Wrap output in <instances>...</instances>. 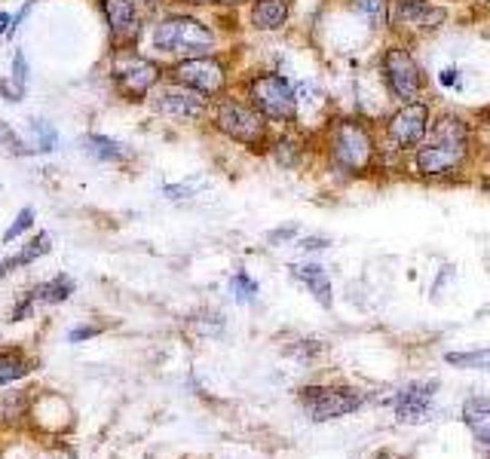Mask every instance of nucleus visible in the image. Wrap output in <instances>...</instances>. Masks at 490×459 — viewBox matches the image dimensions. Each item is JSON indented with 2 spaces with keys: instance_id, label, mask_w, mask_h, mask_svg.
<instances>
[{
  "instance_id": "obj_32",
  "label": "nucleus",
  "mask_w": 490,
  "mask_h": 459,
  "mask_svg": "<svg viewBox=\"0 0 490 459\" xmlns=\"http://www.w3.org/2000/svg\"><path fill=\"white\" fill-rule=\"evenodd\" d=\"M101 331V328L99 325H92V328H74V331H71L68 334V340L71 343H80V340H90V337H95V334H99Z\"/></svg>"
},
{
  "instance_id": "obj_26",
  "label": "nucleus",
  "mask_w": 490,
  "mask_h": 459,
  "mask_svg": "<svg viewBox=\"0 0 490 459\" xmlns=\"http://www.w3.org/2000/svg\"><path fill=\"white\" fill-rule=\"evenodd\" d=\"M445 19H447V13H445V10H438V6H436V10H432L429 4L420 6V10H417V13L411 15L414 25H420L423 31H436V28H441V22H445Z\"/></svg>"
},
{
  "instance_id": "obj_30",
  "label": "nucleus",
  "mask_w": 490,
  "mask_h": 459,
  "mask_svg": "<svg viewBox=\"0 0 490 459\" xmlns=\"http://www.w3.org/2000/svg\"><path fill=\"white\" fill-rule=\"evenodd\" d=\"M13 80L22 86V90H28V62L22 50H15V55H13Z\"/></svg>"
},
{
  "instance_id": "obj_25",
  "label": "nucleus",
  "mask_w": 490,
  "mask_h": 459,
  "mask_svg": "<svg viewBox=\"0 0 490 459\" xmlns=\"http://www.w3.org/2000/svg\"><path fill=\"white\" fill-rule=\"evenodd\" d=\"M28 129L37 135V150H40V153L53 150L55 144H59V132H55V129H53L50 123H43V120H31Z\"/></svg>"
},
{
  "instance_id": "obj_36",
  "label": "nucleus",
  "mask_w": 490,
  "mask_h": 459,
  "mask_svg": "<svg viewBox=\"0 0 490 459\" xmlns=\"http://www.w3.org/2000/svg\"><path fill=\"white\" fill-rule=\"evenodd\" d=\"M144 4H150V6H157V4H163V0H144Z\"/></svg>"
},
{
  "instance_id": "obj_15",
  "label": "nucleus",
  "mask_w": 490,
  "mask_h": 459,
  "mask_svg": "<svg viewBox=\"0 0 490 459\" xmlns=\"http://www.w3.org/2000/svg\"><path fill=\"white\" fill-rule=\"evenodd\" d=\"M294 279H301L303 285L310 288V294L316 297L322 306H331V282H328L325 270L319 267V263H297V267H292Z\"/></svg>"
},
{
  "instance_id": "obj_37",
  "label": "nucleus",
  "mask_w": 490,
  "mask_h": 459,
  "mask_svg": "<svg viewBox=\"0 0 490 459\" xmlns=\"http://www.w3.org/2000/svg\"><path fill=\"white\" fill-rule=\"evenodd\" d=\"M0 276H4V273H0Z\"/></svg>"
},
{
  "instance_id": "obj_4",
  "label": "nucleus",
  "mask_w": 490,
  "mask_h": 459,
  "mask_svg": "<svg viewBox=\"0 0 490 459\" xmlns=\"http://www.w3.org/2000/svg\"><path fill=\"white\" fill-rule=\"evenodd\" d=\"M248 104L267 117L270 123H294L297 117V95L294 86L279 74H258L245 83Z\"/></svg>"
},
{
  "instance_id": "obj_35",
  "label": "nucleus",
  "mask_w": 490,
  "mask_h": 459,
  "mask_svg": "<svg viewBox=\"0 0 490 459\" xmlns=\"http://www.w3.org/2000/svg\"><path fill=\"white\" fill-rule=\"evenodd\" d=\"M374 459H399V456H392V454H377Z\"/></svg>"
},
{
  "instance_id": "obj_18",
  "label": "nucleus",
  "mask_w": 490,
  "mask_h": 459,
  "mask_svg": "<svg viewBox=\"0 0 490 459\" xmlns=\"http://www.w3.org/2000/svg\"><path fill=\"white\" fill-rule=\"evenodd\" d=\"M83 150L90 153V157L101 159V163H120V159L130 157V150H126L120 141L108 139V135H86V139H83Z\"/></svg>"
},
{
  "instance_id": "obj_1",
  "label": "nucleus",
  "mask_w": 490,
  "mask_h": 459,
  "mask_svg": "<svg viewBox=\"0 0 490 459\" xmlns=\"http://www.w3.org/2000/svg\"><path fill=\"white\" fill-rule=\"evenodd\" d=\"M374 135L361 120H337L328 132V157L331 166L350 175H365L374 163Z\"/></svg>"
},
{
  "instance_id": "obj_11",
  "label": "nucleus",
  "mask_w": 490,
  "mask_h": 459,
  "mask_svg": "<svg viewBox=\"0 0 490 459\" xmlns=\"http://www.w3.org/2000/svg\"><path fill=\"white\" fill-rule=\"evenodd\" d=\"M365 405V396L352 389H322V386H312L303 389V407L312 423H325L337 420V416H347L352 410H359Z\"/></svg>"
},
{
  "instance_id": "obj_21",
  "label": "nucleus",
  "mask_w": 490,
  "mask_h": 459,
  "mask_svg": "<svg viewBox=\"0 0 490 459\" xmlns=\"http://www.w3.org/2000/svg\"><path fill=\"white\" fill-rule=\"evenodd\" d=\"M31 294H34V301H43V303H62V301H68V297L74 294V282H71L68 276H55L53 282L37 285Z\"/></svg>"
},
{
  "instance_id": "obj_27",
  "label": "nucleus",
  "mask_w": 490,
  "mask_h": 459,
  "mask_svg": "<svg viewBox=\"0 0 490 459\" xmlns=\"http://www.w3.org/2000/svg\"><path fill=\"white\" fill-rule=\"evenodd\" d=\"M31 224H34V208H22L19 212V217L6 227V233H4V243H13V239H19L22 233L25 230H31Z\"/></svg>"
},
{
  "instance_id": "obj_24",
  "label": "nucleus",
  "mask_w": 490,
  "mask_h": 459,
  "mask_svg": "<svg viewBox=\"0 0 490 459\" xmlns=\"http://www.w3.org/2000/svg\"><path fill=\"white\" fill-rule=\"evenodd\" d=\"M28 370H31L28 361L22 359L19 352H4V356H0V386L19 380V377H25Z\"/></svg>"
},
{
  "instance_id": "obj_20",
  "label": "nucleus",
  "mask_w": 490,
  "mask_h": 459,
  "mask_svg": "<svg viewBox=\"0 0 490 459\" xmlns=\"http://www.w3.org/2000/svg\"><path fill=\"white\" fill-rule=\"evenodd\" d=\"M270 153L283 168H297L303 159V144L297 141L294 135H283V139H276L270 144Z\"/></svg>"
},
{
  "instance_id": "obj_5",
  "label": "nucleus",
  "mask_w": 490,
  "mask_h": 459,
  "mask_svg": "<svg viewBox=\"0 0 490 459\" xmlns=\"http://www.w3.org/2000/svg\"><path fill=\"white\" fill-rule=\"evenodd\" d=\"M114 68H110V80L120 90V95L130 101H141L148 99L150 90L159 83L163 77V68L154 59H144V55L126 50V53H114Z\"/></svg>"
},
{
  "instance_id": "obj_13",
  "label": "nucleus",
  "mask_w": 490,
  "mask_h": 459,
  "mask_svg": "<svg viewBox=\"0 0 490 459\" xmlns=\"http://www.w3.org/2000/svg\"><path fill=\"white\" fill-rule=\"evenodd\" d=\"M432 396L436 383H411L396 396V416L399 423H426L432 414Z\"/></svg>"
},
{
  "instance_id": "obj_28",
  "label": "nucleus",
  "mask_w": 490,
  "mask_h": 459,
  "mask_svg": "<svg viewBox=\"0 0 490 459\" xmlns=\"http://www.w3.org/2000/svg\"><path fill=\"white\" fill-rule=\"evenodd\" d=\"M230 288H233V297H236V301H243V303L255 301V294H258V285H255L245 273H236L233 282H230Z\"/></svg>"
},
{
  "instance_id": "obj_14",
  "label": "nucleus",
  "mask_w": 490,
  "mask_h": 459,
  "mask_svg": "<svg viewBox=\"0 0 490 459\" xmlns=\"http://www.w3.org/2000/svg\"><path fill=\"white\" fill-rule=\"evenodd\" d=\"M288 0H255L252 4V25L258 31H279L288 22Z\"/></svg>"
},
{
  "instance_id": "obj_12",
  "label": "nucleus",
  "mask_w": 490,
  "mask_h": 459,
  "mask_svg": "<svg viewBox=\"0 0 490 459\" xmlns=\"http://www.w3.org/2000/svg\"><path fill=\"white\" fill-rule=\"evenodd\" d=\"M154 104L159 114L175 117V120H203L208 110V99L203 92L190 90V86L181 83H166L163 90L154 95Z\"/></svg>"
},
{
  "instance_id": "obj_22",
  "label": "nucleus",
  "mask_w": 490,
  "mask_h": 459,
  "mask_svg": "<svg viewBox=\"0 0 490 459\" xmlns=\"http://www.w3.org/2000/svg\"><path fill=\"white\" fill-rule=\"evenodd\" d=\"M389 6H392V0H356V10L365 15V22L371 28L389 25Z\"/></svg>"
},
{
  "instance_id": "obj_33",
  "label": "nucleus",
  "mask_w": 490,
  "mask_h": 459,
  "mask_svg": "<svg viewBox=\"0 0 490 459\" xmlns=\"http://www.w3.org/2000/svg\"><path fill=\"white\" fill-rule=\"evenodd\" d=\"M0 34H6V37L15 34V15L13 13H0Z\"/></svg>"
},
{
  "instance_id": "obj_31",
  "label": "nucleus",
  "mask_w": 490,
  "mask_h": 459,
  "mask_svg": "<svg viewBox=\"0 0 490 459\" xmlns=\"http://www.w3.org/2000/svg\"><path fill=\"white\" fill-rule=\"evenodd\" d=\"M0 99H4V101H22V99H25V90H22V86L19 83H15V80L10 77V80H0Z\"/></svg>"
},
{
  "instance_id": "obj_3",
  "label": "nucleus",
  "mask_w": 490,
  "mask_h": 459,
  "mask_svg": "<svg viewBox=\"0 0 490 459\" xmlns=\"http://www.w3.org/2000/svg\"><path fill=\"white\" fill-rule=\"evenodd\" d=\"M215 129L227 135L230 141L243 144V148L255 150V153L270 150V144H273L267 117H261L248 101L221 99L215 104Z\"/></svg>"
},
{
  "instance_id": "obj_29",
  "label": "nucleus",
  "mask_w": 490,
  "mask_h": 459,
  "mask_svg": "<svg viewBox=\"0 0 490 459\" xmlns=\"http://www.w3.org/2000/svg\"><path fill=\"white\" fill-rule=\"evenodd\" d=\"M0 150H10V153H28L25 144L19 141V135L13 132L6 123H0Z\"/></svg>"
},
{
  "instance_id": "obj_34",
  "label": "nucleus",
  "mask_w": 490,
  "mask_h": 459,
  "mask_svg": "<svg viewBox=\"0 0 490 459\" xmlns=\"http://www.w3.org/2000/svg\"><path fill=\"white\" fill-rule=\"evenodd\" d=\"M328 245V239H303L297 248H303V252H316V248H325Z\"/></svg>"
},
{
  "instance_id": "obj_17",
  "label": "nucleus",
  "mask_w": 490,
  "mask_h": 459,
  "mask_svg": "<svg viewBox=\"0 0 490 459\" xmlns=\"http://www.w3.org/2000/svg\"><path fill=\"white\" fill-rule=\"evenodd\" d=\"M429 139L469 144V126H466V120L456 114H441V117H436V123H429Z\"/></svg>"
},
{
  "instance_id": "obj_19",
  "label": "nucleus",
  "mask_w": 490,
  "mask_h": 459,
  "mask_svg": "<svg viewBox=\"0 0 490 459\" xmlns=\"http://www.w3.org/2000/svg\"><path fill=\"white\" fill-rule=\"evenodd\" d=\"M50 245H53V236L50 233H40V236L34 239V243H28L25 248H22L19 254L15 257H10V261H4L0 263V273H10V270H15V267H25V263H31V261H37V257H43L46 252H50Z\"/></svg>"
},
{
  "instance_id": "obj_2",
  "label": "nucleus",
  "mask_w": 490,
  "mask_h": 459,
  "mask_svg": "<svg viewBox=\"0 0 490 459\" xmlns=\"http://www.w3.org/2000/svg\"><path fill=\"white\" fill-rule=\"evenodd\" d=\"M154 50L163 55H212L215 31L194 15H166L154 28Z\"/></svg>"
},
{
  "instance_id": "obj_10",
  "label": "nucleus",
  "mask_w": 490,
  "mask_h": 459,
  "mask_svg": "<svg viewBox=\"0 0 490 459\" xmlns=\"http://www.w3.org/2000/svg\"><path fill=\"white\" fill-rule=\"evenodd\" d=\"M101 13L104 22H108V34H110V46L114 53H126L135 50L141 37V15L135 0H101Z\"/></svg>"
},
{
  "instance_id": "obj_6",
  "label": "nucleus",
  "mask_w": 490,
  "mask_h": 459,
  "mask_svg": "<svg viewBox=\"0 0 490 459\" xmlns=\"http://www.w3.org/2000/svg\"><path fill=\"white\" fill-rule=\"evenodd\" d=\"M380 74L387 90L392 92V99H399L401 104L417 101L423 92V71L420 64L405 46H389L380 59Z\"/></svg>"
},
{
  "instance_id": "obj_9",
  "label": "nucleus",
  "mask_w": 490,
  "mask_h": 459,
  "mask_svg": "<svg viewBox=\"0 0 490 459\" xmlns=\"http://www.w3.org/2000/svg\"><path fill=\"white\" fill-rule=\"evenodd\" d=\"M466 157H469V144L429 139L426 144L417 148L414 166L423 178H441V175H451V172H456V168H463Z\"/></svg>"
},
{
  "instance_id": "obj_7",
  "label": "nucleus",
  "mask_w": 490,
  "mask_h": 459,
  "mask_svg": "<svg viewBox=\"0 0 490 459\" xmlns=\"http://www.w3.org/2000/svg\"><path fill=\"white\" fill-rule=\"evenodd\" d=\"M175 83L190 86V90L203 92L206 99H215V95L224 92L227 86V68H224L221 59L215 55H190V59H178L168 68Z\"/></svg>"
},
{
  "instance_id": "obj_16",
  "label": "nucleus",
  "mask_w": 490,
  "mask_h": 459,
  "mask_svg": "<svg viewBox=\"0 0 490 459\" xmlns=\"http://www.w3.org/2000/svg\"><path fill=\"white\" fill-rule=\"evenodd\" d=\"M463 420L481 445L490 447V401L487 398H469L463 407Z\"/></svg>"
},
{
  "instance_id": "obj_23",
  "label": "nucleus",
  "mask_w": 490,
  "mask_h": 459,
  "mask_svg": "<svg viewBox=\"0 0 490 459\" xmlns=\"http://www.w3.org/2000/svg\"><path fill=\"white\" fill-rule=\"evenodd\" d=\"M447 365L472 368V370H490V349H472V352H447Z\"/></svg>"
},
{
  "instance_id": "obj_8",
  "label": "nucleus",
  "mask_w": 490,
  "mask_h": 459,
  "mask_svg": "<svg viewBox=\"0 0 490 459\" xmlns=\"http://www.w3.org/2000/svg\"><path fill=\"white\" fill-rule=\"evenodd\" d=\"M429 135V108L423 101L401 104L387 123V139L392 150H417Z\"/></svg>"
}]
</instances>
